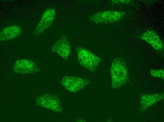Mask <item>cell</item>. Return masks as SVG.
<instances>
[{"instance_id":"6","label":"cell","mask_w":164,"mask_h":122,"mask_svg":"<svg viewBox=\"0 0 164 122\" xmlns=\"http://www.w3.org/2000/svg\"><path fill=\"white\" fill-rule=\"evenodd\" d=\"M51 50L67 61L71 51V47L67 37L62 36L52 46Z\"/></svg>"},{"instance_id":"5","label":"cell","mask_w":164,"mask_h":122,"mask_svg":"<svg viewBox=\"0 0 164 122\" xmlns=\"http://www.w3.org/2000/svg\"><path fill=\"white\" fill-rule=\"evenodd\" d=\"M63 85L68 89L78 91L90 84L88 79L75 76H66L62 79Z\"/></svg>"},{"instance_id":"7","label":"cell","mask_w":164,"mask_h":122,"mask_svg":"<svg viewBox=\"0 0 164 122\" xmlns=\"http://www.w3.org/2000/svg\"><path fill=\"white\" fill-rule=\"evenodd\" d=\"M22 32L21 27L17 25L9 26L3 29L0 31L1 41L10 40L19 36Z\"/></svg>"},{"instance_id":"1","label":"cell","mask_w":164,"mask_h":122,"mask_svg":"<svg viewBox=\"0 0 164 122\" xmlns=\"http://www.w3.org/2000/svg\"><path fill=\"white\" fill-rule=\"evenodd\" d=\"M110 71L113 88H119L129 81L130 77L127 64L123 59L119 57L115 59L111 63Z\"/></svg>"},{"instance_id":"8","label":"cell","mask_w":164,"mask_h":122,"mask_svg":"<svg viewBox=\"0 0 164 122\" xmlns=\"http://www.w3.org/2000/svg\"><path fill=\"white\" fill-rule=\"evenodd\" d=\"M140 38L149 43L156 50L160 51L163 49L161 41L154 32H147Z\"/></svg>"},{"instance_id":"4","label":"cell","mask_w":164,"mask_h":122,"mask_svg":"<svg viewBox=\"0 0 164 122\" xmlns=\"http://www.w3.org/2000/svg\"><path fill=\"white\" fill-rule=\"evenodd\" d=\"M55 15V9L52 8H48L43 13L33 34L37 35L41 34L49 28L54 20Z\"/></svg>"},{"instance_id":"3","label":"cell","mask_w":164,"mask_h":122,"mask_svg":"<svg viewBox=\"0 0 164 122\" xmlns=\"http://www.w3.org/2000/svg\"><path fill=\"white\" fill-rule=\"evenodd\" d=\"M124 13L111 11L98 12L90 17V19L98 23H110L119 20L124 15Z\"/></svg>"},{"instance_id":"10","label":"cell","mask_w":164,"mask_h":122,"mask_svg":"<svg viewBox=\"0 0 164 122\" xmlns=\"http://www.w3.org/2000/svg\"><path fill=\"white\" fill-rule=\"evenodd\" d=\"M36 64L33 61L27 59H22L17 61L14 64V67L16 69H23L27 68L32 69L36 67Z\"/></svg>"},{"instance_id":"2","label":"cell","mask_w":164,"mask_h":122,"mask_svg":"<svg viewBox=\"0 0 164 122\" xmlns=\"http://www.w3.org/2000/svg\"><path fill=\"white\" fill-rule=\"evenodd\" d=\"M76 50L80 64L90 72L95 71L101 62V58L86 48L79 47Z\"/></svg>"},{"instance_id":"11","label":"cell","mask_w":164,"mask_h":122,"mask_svg":"<svg viewBox=\"0 0 164 122\" xmlns=\"http://www.w3.org/2000/svg\"><path fill=\"white\" fill-rule=\"evenodd\" d=\"M151 75L153 76L164 78V71L163 69L161 70H151Z\"/></svg>"},{"instance_id":"9","label":"cell","mask_w":164,"mask_h":122,"mask_svg":"<svg viewBox=\"0 0 164 122\" xmlns=\"http://www.w3.org/2000/svg\"><path fill=\"white\" fill-rule=\"evenodd\" d=\"M164 94H157L142 95L140 103L143 109L145 110L151 106L164 99Z\"/></svg>"}]
</instances>
